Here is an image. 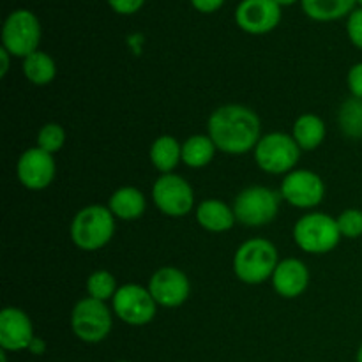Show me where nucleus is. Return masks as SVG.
I'll return each mask as SVG.
<instances>
[{"label":"nucleus","instance_id":"obj_1","mask_svg":"<svg viewBox=\"0 0 362 362\" xmlns=\"http://www.w3.org/2000/svg\"><path fill=\"white\" fill-rule=\"evenodd\" d=\"M207 134L225 154H247L262 138L260 117L244 105H223L209 117Z\"/></svg>","mask_w":362,"mask_h":362},{"label":"nucleus","instance_id":"obj_2","mask_svg":"<svg viewBox=\"0 0 362 362\" xmlns=\"http://www.w3.org/2000/svg\"><path fill=\"white\" fill-rule=\"evenodd\" d=\"M279 264L278 250L264 237H253L237 247L233 255V272L246 285H262L272 278Z\"/></svg>","mask_w":362,"mask_h":362},{"label":"nucleus","instance_id":"obj_3","mask_svg":"<svg viewBox=\"0 0 362 362\" xmlns=\"http://www.w3.org/2000/svg\"><path fill=\"white\" fill-rule=\"evenodd\" d=\"M71 240L81 251H99L115 235V216L108 205H87L74 214Z\"/></svg>","mask_w":362,"mask_h":362},{"label":"nucleus","instance_id":"obj_4","mask_svg":"<svg viewBox=\"0 0 362 362\" xmlns=\"http://www.w3.org/2000/svg\"><path fill=\"white\" fill-rule=\"evenodd\" d=\"M293 240L304 253L325 255L341 240L338 221L325 212H308L293 225Z\"/></svg>","mask_w":362,"mask_h":362},{"label":"nucleus","instance_id":"obj_5","mask_svg":"<svg viewBox=\"0 0 362 362\" xmlns=\"http://www.w3.org/2000/svg\"><path fill=\"white\" fill-rule=\"evenodd\" d=\"M255 161L258 168L271 175H286L293 172L300 159V147L292 134L274 133L264 134L255 147Z\"/></svg>","mask_w":362,"mask_h":362},{"label":"nucleus","instance_id":"obj_6","mask_svg":"<svg viewBox=\"0 0 362 362\" xmlns=\"http://www.w3.org/2000/svg\"><path fill=\"white\" fill-rule=\"evenodd\" d=\"M281 200V194L271 187L250 186L237 194L233 212L240 225L258 228L274 221Z\"/></svg>","mask_w":362,"mask_h":362},{"label":"nucleus","instance_id":"obj_7","mask_svg":"<svg viewBox=\"0 0 362 362\" xmlns=\"http://www.w3.org/2000/svg\"><path fill=\"white\" fill-rule=\"evenodd\" d=\"M113 327L112 310L106 303L92 297H83L74 304L71 311V331L80 341L95 343L105 341Z\"/></svg>","mask_w":362,"mask_h":362},{"label":"nucleus","instance_id":"obj_8","mask_svg":"<svg viewBox=\"0 0 362 362\" xmlns=\"http://www.w3.org/2000/svg\"><path fill=\"white\" fill-rule=\"evenodd\" d=\"M41 23L37 16L27 9H18L7 16L2 28V48L13 57L25 59L37 52L41 42Z\"/></svg>","mask_w":362,"mask_h":362},{"label":"nucleus","instance_id":"obj_9","mask_svg":"<svg viewBox=\"0 0 362 362\" xmlns=\"http://www.w3.org/2000/svg\"><path fill=\"white\" fill-rule=\"evenodd\" d=\"M112 310L113 315L124 324L141 327L154 320L158 313V304L148 288L136 283H127L117 290L115 297L112 299Z\"/></svg>","mask_w":362,"mask_h":362},{"label":"nucleus","instance_id":"obj_10","mask_svg":"<svg viewBox=\"0 0 362 362\" xmlns=\"http://www.w3.org/2000/svg\"><path fill=\"white\" fill-rule=\"evenodd\" d=\"M152 200L161 214L182 218L194 209V191L184 177L165 173L152 186Z\"/></svg>","mask_w":362,"mask_h":362},{"label":"nucleus","instance_id":"obj_11","mask_svg":"<svg viewBox=\"0 0 362 362\" xmlns=\"http://www.w3.org/2000/svg\"><path fill=\"white\" fill-rule=\"evenodd\" d=\"M279 194L292 207L315 209L324 202L325 182L311 170L296 168L285 175Z\"/></svg>","mask_w":362,"mask_h":362},{"label":"nucleus","instance_id":"obj_12","mask_svg":"<svg viewBox=\"0 0 362 362\" xmlns=\"http://www.w3.org/2000/svg\"><path fill=\"white\" fill-rule=\"evenodd\" d=\"M148 292L161 308H179L189 299L191 283L184 271L177 267H161L148 279Z\"/></svg>","mask_w":362,"mask_h":362},{"label":"nucleus","instance_id":"obj_13","mask_svg":"<svg viewBox=\"0 0 362 362\" xmlns=\"http://www.w3.org/2000/svg\"><path fill=\"white\" fill-rule=\"evenodd\" d=\"M16 175L21 186L30 191H42L55 180V158L39 147L27 148L20 156L16 165Z\"/></svg>","mask_w":362,"mask_h":362},{"label":"nucleus","instance_id":"obj_14","mask_svg":"<svg viewBox=\"0 0 362 362\" xmlns=\"http://www.w3.org/2000/svg\"><path fill=\"white\" fill-rule=\"evenodd\" d=\"M281 6L276 0H243L235 9V21L247 34H267L278 27Z\"/></svg>","mask_w":362,"mask_h":362},{"label":"nucleus","instance_id":"obj_15","mask_svg":"<svg viewBox=\"0 0 362 362\" xmlns=\"http://www.w3.org/2000/svg\"><path fill=\"white\" fill-rule=\"evenodd\" d=\"M35 338L30 317L20 308H4L0 311V346L6 352L28 350Z\"/></svg>","mask_w":362,"mask_h":362},{"label":"nucleus","instance_id":"obj_16","mask_svg":"<svg viewBox=\"0 0 362 362\" xmlns=\"http://www.w3.org/2000/svg\"><path fill=\"white\" fill-rule=\"evenodd\" d=\"M310 269L299 258H285L279 260L271 281L276 293L283 299H297L310 286Z\"/></svg>","mask_w":362,"mask_h":362},{"label":"nucleus","instance_id":"obj_17","mask_svg":"<svg viewBox=\"0 0 362 362\" xmlns=\"http://www.w3.org/2000/svg\"><path fill=\"white\" fill-rule=\"evenodd\" d=\"M194 214H197L198 225L212 233L228 232L237 223L233 207L218 200V198H209V200L200 202Z\"/></svg>","mask_w":362,"mask_h":362},{"label":"nucleus","instance_id":"obj_18","mask_svg":"<svg viewBox=\"0 0 362 362\" xmlns=\"http://www.w3.org/2000/svg\"><path fill=\"white\" fill-rule=\"evenodd\" d=\"M108 209L115 216V219L134 221V219L144 216L145 209H147V200H145V194L138 187L124 186L113 191L108 200Z\"/></svg>","mask_w":362,"mask_h":362},{"label":"nucleus","instance_id":"obj_19","mask_svg":"<svg viewBox=\"0 0 362 362\" xmlns=\"http://www.w3.org/2000/svg\"><path fill=\"white\" fill-rule=\"evenodd\" d=\"M148 158L161 175L173 173V170L182 161V144L172 134H163L152 141Z\"/></svg>","mask_w":362,"mask_h":362},{"label":"nucleus","instance_id":"obj_20","mask_svg":"<svg viewBox=\"0 0 362 362\" xmlns=\"http://www.w3.org/2000/svg\"><path fill=\"white\" fill-rule=\"evenodd\" d=\"M327 134V127L322 117L315 113H303L297 117L292 126V136L300 147V151H315L320 147Z\"/></svg>","mask_w":362,"mask_h":362},{"label":"nucleus","instance_id":"obj_21","mask_svg":"<svg viewBox=\"0 0 362 362\" xmlns=\"http://www.w3.org/2000/svg\"><path fill=\"white\" fill-rule=\"evenodd\" d=\"M218 147L209 134H193L182 144V163L189 168H205L214 159Z\"/></svg>","mask_w":362,"mask_h":362},{"label":"nucleus","instance_id":"obj_22","mask_svg":"<svg viewBox=\"0 0 362 362\" xmlns=\"http://www.w3.org/2000/svg\"><path fill=\"white\" fill-rule=\"evenodd\" d=\"M21 71H23V76L27 78L32 85L45 87V85H49L55 80L57 64L48 53L37 49V52L25 57L23 64H21Z\"/></svg>","mask_w":362,"mask_h":362},{"label":"nucleus","instance_id":"obj_23","mask_svg":"<svg viewBox=\"0 0 362 362\" xmlns=\"http://www.w3.org/2000/svg\"><path fill=\"white\" fill-rule=\"evenodd\" d=\"M303 9L311 20L332 21L346 16L354 11L357 0H300Z\"/></svg>","mask_w":362,"mask_h":362},{"label":"nucleus","instance_id":"obj_24","mask_svg":"<svg viewBox=\"0 0 362 362\" xmlns=\"http://www.w3.org/2000/svg\"><path fill=\"white\" fill-rule=\"evenodd\" d=\"M338 124L343 134L352 140L362 138V99L349 98L341 103L338 112Z\"/></svg>","mask_w":362,"mask_h":362},{"label":"nucleus","instance_id":"obj_25","mask_svg":"<svg viewBox=\"0 0 362 362\" xmlns=\"http://www.w3.org/2000/svg\"><path fill=\"white\" fill-rule=\"evenodd\" d=\"M117 290V279L115 276L112 274L106 269H99V271H94L87 279V293L92 299H98L106 303V300H112L115 297Z\"/></svg>","mask_w":362,"mask_h":362},{"label":"nucleus","instance_id":"obj_26","mask_svg":"<svg viewBox=\"0 0 362 362\" xmlns=\"http://www.w3.org/2000/svg\"><path fill=\"white\" fill-rule=\"evenodd\" d=\"M37 145L35 147L42 148V151L49 152V154H57L60 148L66 144V131L60 124L48 122L37 131Z\"/></svg>","mask_w":362,"mask_h":362},{"label":"nucleus","instance_id":"obj_27","mask_svg":"<svg viewBox=\"0 0 362 362\" xmlns=\"http://www.w3.org/2000/svg\"><path fill=\"white\" fill-rule=\"evenodd\" d=\"M341 237L346 239H359L362 235V211L361 209H345L336 218Z\"/></svg>","mask_w":362,"mask_h":362},{"label":"nucleus","instance_id":"obj_28","mask_svg":"<svg viewBox=\"0 0 362 362\" xmlns=\"http://www.w3.org/2000/svg\"><path fill=\"white\" fill-rule=\"evenodd\" d=\"M346 32H349L352 45L362 49V7L350 13L349 21H346Z\"/></svg>","mask_w":362,"mask_h":362},{"label":"nucleus","instance_id":"obj_29","mask_svg":"<svg viewBox=\"0 0 362 362\" xmlns=\"http://www.w3.org/2000/svg\"><path fill=\"white\" fill-rule=\"evenodd\" d=\"M346 87H349L352 98L362 99V62L354 64L346 74Z\"/></svg>","mask_w":362,"mask_h":362},{"label":"nucleus","instance_id":"obj_30","mask_svg":"<svg viewBox=\"0 0 362 362\" xmlns=\"http://www.w3.org/2000/svg\"><path fill=\"white\" fill-rule=\"evenodd\" d=\"M145 0H108L112 9L119 14H133L144 6Z\"/></svg>","mask_w":362,"mask_h":362},{"label":"nucleus","instance_id":"obj_31","mask_svg":"<svg viewBox=\"0 0 362 362\" xmlns=\"http://www.w3.org/2000/svg\"><path fill=\"white\" fill-rule=\"evenodd\" d=\"M223 2L225 0H191L194 9H198L200 13H214L223 6Z\"/></svg>","mask_w":362,"mask_h":362},{"label":"nucleus","instance_id":"obj_32","mask_svg":"<svg viewBox=\"0 0 362 362\" xmlns=\"http://www.w3.org/2000/svg\"><path fill=\"white\" fill-rule=\"evenodd\" d=\"M45 350H46V343L42 341L41 338H34L32 339L30 346H28V352L34 354V356H42V354H45Z\"/></svg>","mask_w":362,"mask_h":362},{"label":"nucleus","instance_id":"obj_33","mask_svg":"<svg viewBox=\"0 0 362 362\" xmlns=\"http://www.w3.org/2000/svg\"><path fill=\"white\" fill-rule=\"evenodd\" d=\"M11 53L7 52L6 48H0V62H2V67H0V76H6L7 71H9V60H11Z\"/></svg>","mask_w":362,"mask_h":362},{"label":"nucleus","instance_id":"obj_34","mask_svg":"<svg viewBox=\"0 0 362 362\" xmlns=\"http://www.w3.org/2000/svg\"><path fill=\"white\" fill-rule=\"evenodd\" d=\"M276 2H278L279 6H292V4L297 2V0H276Z\"/></svg>","mask_w":362,"mask_h":362},{"label":"nucleus","instance_id":"obj_35","mask_svg":"<svg viewBox=\"0 0 362 362\" xmlns=\"http://www.w3.org/2000/svg\"><path fill=\"white\" fill-rule=\"evenodd\" d=\"M357 362H362V345L359 346V350H357Z\"/></svg>","mask_w":362,"mask_h":362},{"label":"nucleus","instance_id":"obj_36","mask_svg":"<svg viewBox=\"0 0 362 362\" xmlns=\"http://www.w3.org/2000/svg\"><path fill=\"white\" fill-rule=\"evenodd\" d=\"M117 362H129V361H117Z\"/></svg>","mask_w":362,"mask_h":362},{"label":"nucleus","instance_id":"obj_37","mask_svg":"<svg viewBox=\"0 0 362 362\" xmlns=\"http://www.w3.org/2000/svg\"><path fill=\"white\" fill-rule=\"evenodd\" d=\"M357 2H359V4H361V6H362V0H357Z\"/></svg>","mask_w":362,"mask_h":362}]
</instances>
